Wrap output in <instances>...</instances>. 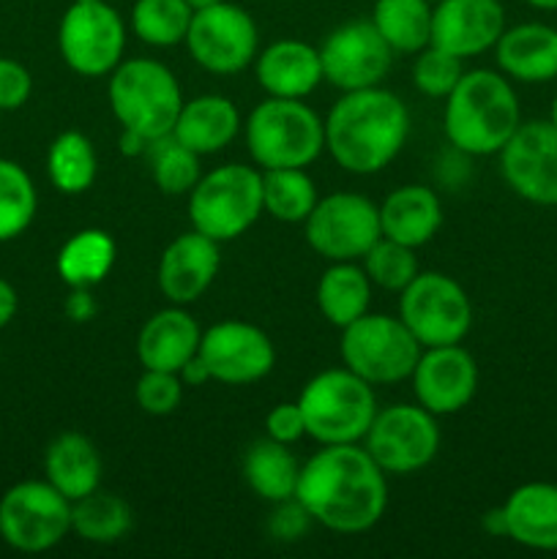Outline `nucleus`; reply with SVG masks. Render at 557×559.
Instances as JSON below:
<instances>
[{
  "label": "nucleus",
  "mask_w": 557,
  "mask_h": 559,
  "mask_svg": "<svg viewBox=\"0 0 557 559\" xmlns=\"http://www.w3.org/2000/svg\"><path fill=\"white\" fill-rule=\"evenodd\" d=\"M549 123L557 129V96H555V102H552V109H549Z\"/></svg>",
  "instance_id": "obj_51"
},
{
  "label": "nucleus",
  "mask_w": 557,
  "mask_h": 559,
  "mask_svg": "<svg viewBox=\"0 0 557 559\" xmlns=\"http://www.w3.org/2000/svg\"><path fill=\"white\" fill-rule=\"evenodd\" d=\"M322 80L339 91L377 87L391 71L393 49L377 33L371 20H353L328 33L320 47Z\"/></svg>",
  "instance_id": "obj_15"
},
{
  "label": "nucleus",
  "mask_w": 557,
  "mask_h": 559,
  "mask_svg": "<svg viewBox=\"0 0 557 559\" xmlns=\"http://www.w3.org/2000/svg\"><path fill=\"white\" fill-rule=\"evenodd\" d=\"M429 3H440V0H429Z\"/></svg>",
  "instance_id": "obj_52"
},
{
  "label": "nucleus",
  "mask_w": 557,
  "mask_h": 559,
  "mask_svg": "<svg viewBox=\"0 0 557 559\" xmlns=\"http://www.w3.org/2000/svg\"><path fill=\"white\" fill-rule=\"evenodd\" d=\"M33 93V76L22 63L0 58V112L25 107Z\"/></svg>",
  "instance_id": "obj_41"
},
{
  "label": "nucleus",
  "mask_w": 557,
  "mask_h": 559,
  "mask_svg": "<svg viewBox=\"0 0 557 559\" xmlns=\"http://www.w3.org/2000/svg\"><path fill=\"white\" fill-rule=\"evenodd\" d=\"M134 399L140 404L142 413L156 415H173L180 407V399H183V382L175 371H158V369H145L142 377L137 380Z\"/></svg>",
  "instance_id": "obj_40"
},
{
  "label": "nucleus",
  "mask_w": 557,
  "mask_h": 559,
  "mask_svg": "<svg viewBox=\"0 0 557 559\" xmlns=\"http://www.w3.org/2000/svg\"><path fill=\"white\" fill-rule=\"evenodd\" d=\"M484 530L489 535H500V538H508L506 513H502V508H491V511L486 513V516H484Z\"/></svg>",
  "instance_id": "obj_48"
},
{
  "label": "nucleus",
  "mask_w": 557,
  "mask_h": 559,
  "mask_svg": "<svg viewBox=\"0 0 557 559\" xmlns=\"http://www.w3.org/2000/svg\"><path fill=\"white\" fill-rule=\"evenodd\" d=\"M147 153H151L153 180H156L158 191H164V194H189L197 180L202 178L200 156L186 145H180L173 134L153 142Z\"/></svg>",
  "instance_id": "obj_37"
},
{
  "label": "nucleus",
  "mask_w": 557,
  "mask_h": 559,
  "mask_svg": "<svg viewBox=\"0 0 557 559\" xmlns=\"http://www.w3.org/2000/svg\"><path fill=\"white\" fill-rule=\"evenodd\" d=\"M118 257L112 235L104 229H82L71 235L58 251V276L74 287H96L109 276Z\"/></svg>",
  "instance_id": "obj_30"
},
{
  "label": "nucleus",
  "mask_w": 557,
  "mask_h": 559,
  "mask_svg": "<svg viewBox=\"0 0 557 559\" xmlns=\"http://www.w3.org/2000/svg\"><path fill=\"white\" fill-rule=\"evenodd\" d=\"M508 189L533 205H557V129L549 120L519 123L500 151Z\"/></svg>",
  "instance_id": "obj_16"
},
{
  "label": "nucleus",
  "mask_w": 557,
  "mask_h": 559,
  "mask_svg": "<svg viewBox=\"0 0 557 559\" xmlns=\"http://www.w3.org/2000/svg\"><path fill=\"white\" fill-rule=\"evenodd\" d=\"M399 298V320L410 328L420 347L459 344L473 325V304L462 284L446 273H418Z\"/></svg>",
  "instance_id": "obj_10"
},
{
  "label": "nucleus",
  "mask_w": 557,
  "mask_h": 559,
  "mask_svg": "<svg viewBox=\"0 0 557 559\" xmlns=\"http://www.w3.org/2000/svg\"><path fill=\"white\" fill-rule=\"evenodd\" d=\"M186 3H189L194 11H200V9H208V5L218 3V0H186Z\"/></svg>",
  "instance_id": "obj_50"
},
{
  "label": "nucleus",
  "mask_w": 557,
  "mask_h": 559,
  "mask_svg": "<svg viewBox=\"0 0 557 559\" xmlns=\"http://www.w3.org/2000/svg\"><path fill=\"white\" fill-rule=\"evenodd\" d=\"M244 478L257 497L276 506V502L293 500L295 497L300 478V464L293 456V451H289V445L265 437V440L254 442L246 451Z\"/></svg>",
  "instance_id": "obj_28"
},
{
  "label": "nucleus",
  "mask_w": 557,
  "mask_h": 559,
  "mask_svg": "<svg viewBox=\"0 0 557 559\" xmlns=\"http://www.w3.org/2000/svg\"><path fill=\"white\" fill-rule=\"evenodd\" d=\"M44 473L60 495L74 502L102 489L104 464L96 445L85 435L66 431L49 442L47 453H44Z\"/></svg>",
  "instance_id": "obj_27"
},
{
  "label": "nucleus",
  "mask_w": 557,
  "mask_h": 559,
  "mask_svg": "<svg viewBox=\"0 0 557 559\" xmlns=\"http://www.w3.org/2000/svg\"><path fill=\"white\" fill-rule=\"evenodd\" d=\"M109 107L123 129L158 142L173 134L183 93L167 66L151 58H131L120 60L109 76Z\"/></svg>",
  "instance_id": "obj_6"
},
{
  "label": "nucleus",
  "mask_w": 557,
  "mask_h": 559,
  "mask_svg": "<svg viewBox=\"0 0 557 559\" xmlns=\"http://www.w3.org/2000/svg\"><path fill=\"white\" fill-rule=\"evenodd\" d=\"M191 14L194 9L186 0H137L131 5V31L147 47H175L186 41Z\"/></svg>",
  "instance_id": "obj_35"
},
{
  "label": "nucleus",
  "mask_w": 557,
  "mask_h": 559,
  "mask_svg": "<svg viewBox=\"0 0 557 559\" xmlns=\"http://www.w3.org/2000/svg\"><path fill=\"white\" fill-rule=\"evenodd\" d=\"M58 47L76 74H112L126 49L123 16L107 0H74L60 20Z\"/></svg>",
  "instance_id": "obj_11"
},
{
  "label": "nucleus",
  "mask_w": 557,
  "mask_h": 559,
  "mask_svg": "<svg viewBox=\"0 0 557 559\" xmlns=\"http://www.w3.org/2000/svg\"><path fill=\"white\" fill-rule=\"evenodd\" d=\"M131 530V508L109 491H91L71 502V533L87 544H115Z\"/></svg>",
  "instance_id": "obj_33"
},
{
  "label": "nucleus",
  "mask_w": 557,
  "mask_h": 559,
  "mask_svg": "<svg viewBox=\"0 0 557 559\" xmlns=\"http://www.w3.org/2000/svg\"><path fill=\"white\" fill-rule=\"evenodd\" d=\"M371 282L355 262H333L317 284V306L331 325L347 328L369 311Z\"/></svg>",
  "instance_id": "obj_29"
},
{
  "label": "nucleus",
  "mask_w": 557,
  "mask_h": 559,
  "mask_svg": "<svg viewBox=\"0 0 557 559\" xmlns=\"http://www.w3.org/2000/svg\"><path fill=\"white\" fill-rule=\"evenodd\" d=\"M265 437L293 445L300 437H306V420L298 402H282L265 415Z\"/></svg>",
  "instance_id": "obj_42"
},
{
  "label": "nucleus",
  "mask_w": 557,
  "mask_h": 559,
  "mask_svg": "<svg viewBox=\"0 0 557 559\" xmlns=\"http://www.w3.org/2000/svg\"><path fill=\"white\" fill-rule=\"evenodd\" d=\"M364 271L371 284L391 293H402L415 276H418V260H415V249L396 243L391 238H380L369 251L364 254Z\"/></svg>",
  "instance_id": "obj_38"
},
{
  "label": "nucleus",
  "mask_w": 557,
  "mask_h": 559,
  "mask_svg": "<svg viewBox=\"0 0 557 559\" xmlns=\"http://www.w3.org/2000/svg\"><path fill=\"white\" fill-rule=\"evenodd\" d=\"M38 194L25 167L11 158H0V243L20 238L33 224Z\"/></svg>",
  "instance_id": "obj_36"
},
{
  "label": "nucleus",
  "mask_w": 557,
  "mask_h": 559,
  "mask_svg": "<svg viewBox=\"0 0 557 559\" xmlns=\"http://www.w3.org/2000/svg\"><path fill=\"white\" fill-rule=\"evenodd\" d=\"M295 500L311 522L331 533L358 535L375 527L388 508V480L358 442L322 445L300 464Z\"/></svg>",
  "instance_id": "obj_1"
},
{
  "label": "nucleus",
  "mask_w": 557,
  "mask_h": 559,
  "mask_svg": "<svg viewBox=\"0 0 557 559\" xmlns=\"http://www.w3.org/2000/svg\"><path fill=\"white\" fill-rule=\"evenodd\" d=\"M66 314L74 322H87L96 317V300H93L91 289L87 287H74L71 289L69 300H66Z\"/></svg>",
  "instance_id": "obj_44"
},
{
  "label": "nucleus",
  "mask_w": 557,
  "mask_h": 559,
  "mask_svg": "<svg viewBox=\"0 0 557 559\" xmlns=\"http://www.w3.org/2000/svg\"><path fill=\"white\" fill-rule=\"evenodd\" d=\"M442 227L440 197L429 186H399L382 200L380 205V229L382 238L418 249L429 243Z\"/></svg>",
  "instance_id": "obj_25"
},
{
  "label": "nucleus",
  "mask_w": 557,
  "mask_h": 559,
  "mask_svg": "<svg viewBox=\"0 0 557 559\" xmlns=\"http://www.w3.org/2000/svg\"><path fill=\"white\" fill-rule=\"evenodd\" d=\"M240 131V112L227 96L205 93L191 102H183L178 120H175L173 136L194 151L197 156H211L233 145Z\"/></svg>",
  "instance_id": "obj_26"
},
{
  "label": "nucleus",
  "mask_w": 557,
  "mask_h": 559,
  "mask_svg": "<svg viewBox=\"0 0 557 559\" xmlns=\"http://www.w3.org/2000/svg\"><path fill=\"white\" fill-rule=\"evenodd\" d=\"M178 377H180V382H183V385L200 388V385H205L208 380H211V371H208L205 360H202L200 355H194V358H191L189 364H186L183 369L178 371Z\"/></svg>",
  "instance_id": "obj_46"
},
{
  "label": "nucleus",
  "mask_w": 557,
  "mask_h": 559,
  "mask_svg": "<svg viewBox=\"0 0 557 559\" xmlns=\"http://www.w3.org/2000/svg\"><path fill=\"white\" fill-rule=\"evenodd\" d=\"M257 82L268 96L306 98L322 82L320 49L298 38H282L257 52Z\"/></svg>",
  "instance_id": "obj_22"
},
{
  "label": "nucleus",
  "mask_w": 557,
  "mask_h": 559,
  "mask_svg": "<svg viewBox=\"0 0 557 559\" xmlns=\"http://www.w3.org/2000/svg\"><path fill=\"white\" fill-rule=\"evenodd\" d=\"M183 44L189 47L191 58L211 74H238L254 63L260 33L249 11L218 0L191 14Z\"/></svg>",
  "instance_id": "obj_14"
},
{
  "label": "nucleus",
  "mask_w": 557,
  "mask_h": 559,
  "mask_svg": "<svg viewBox=\"0 0 557 559\" xmlns=\"http://www.w3.org/2000/svg\"><path fill=\"white\" fill-rule=\"evenodd\" d=\"M222 254L218 243L202 233L178 235L158 260V289L175 306H189L208 293L216 278Z\"/></svg>",
  "instance_id": "obj_20"
},
{
  "label": "nucleus",
  "mask_w": 557,
  "mask_h": 559,
  "mask_svg": "<svg viewBox=\"0 0 557 559\" xmlns=\"http://www.w3.org/2000/svg\"><path fill=\"white\" fill-rule=\"evenodd\" d=\"M410 380L420 407L431 415H453L473 402L478 391V366L459 344L426 347Z\"/></svg>",
  "instance_id": "obj_18"
},
{
  "label": "nucleus",
  "mask_w": 557,
  "mask_h": 559,
  "mask_svg": "<svg viewBox=\"0 0 557 559\" xmlns=\"http://www.w3.org/2000/svg\"><path fill=\"white\" fill-rule=\"evenodd\" d=\"M524 3L541 11H557V0H524Z\"/></svg>",
  "instance_id": "obj_49"
},
{
  "label": "nucleus",
  "mask_w": 557,
  "mask_h": 559,
  "mask_svg": "<svg viewBox=\"0 0 557 559\" xmlns=\"http://www.w3.org/2000/svg\"><path fill=\"white\" fill-rule=\"evenodd\" d=\"M96 151L82 131H63L55 136L47 153V175L60 194H85L96 180Z\"/></svg>",
  "instance_id": "obj_32"
},
{
  "label": "nucleus",
  "mask_w": 557,
  "mask_h": 559,
  "mask_svg": "<svg viewBox=\"0 0 557 559\" xmlns=\"http://www.w3.org/2000/svg\"><path fill=\"white\" fill-rule=\"evenodd\" d=\"M202 331L183 306H167L156 311L137 336V360L142 369L175 371L178 374L200 349Z\"/></svg>",
  "instance_id": "obj_21"
},
{
  "label": "nucleus",
  "mask_w": 557,
  "mask_h": 559,
  "mask_svg": "<svg viewBox=\"0 0 557 559\" xmlns=\"http://www.w3.org/2000/svg\"><path fill=\"white\" fill-rule=\"evenodd\" d=\"M298 407L306 420V437L320 445H349L369 431L377 399L371 382L344 366L311 377L300 391Z\"/></svg>",
  "instance_id": "obj_5"
},
{
  "label": "nucleus",
  "mask_w": 557,
  "mask_h": 559,
  "mask_svg": "<svg viewBox=\"0 0 557 559\" xmlns=\"http://www.w3.org/2000/svg\"><path fill=\"white\" fill-rule=\"evenodd\" d=\"M153 142H147L145 136L137 134V131H129L123 129V134H120V153H126V156H142V153L151 151Z\"/></svg>",
  "instance_id": "obj_47"
},
{
  "label": "nucleus",
  "mask_w": 557,
  "mask_h": 559,
  "mask_svg": "<svg viewBox=\"0 0 557 559\" xmlns=\"http://www.w3.org/2000/svg\"><path fill=\"white\" fill-rule=\"evenodd\" d=\"M431 11L429 0H375L371 25L393 52L418 55L431 44Z\"/></svg>",
  "instance_id": "obj_31"
},
{
  "label": "nucleus",
  "mask_w": 557,
  "mask_h": 559,
  "mask_svg": "<svg viewBox=\"0 0 557 559\" xmlns=\"http://www.w3.org/2000/svg\"><path fill=\"white\" fill-rule=\"evenodd\" d=\"M211 380L222 385H251L268 377L276 364V347L265 331L244 320H224L202 331L200 349Z\"/></svg>",
  "instance_id": "obj_17"
},
{
  "label": "nucleus",
  "mask_w": 557,
  "mask_h": 559,
  "mask_svg": "<svg viewBox=\"0 0 557 559\" xmlns=\"http://www.w3.org/2000/svg\"><path fill=\"white\" fill-rule=\"evenodd\" d=\"M246 147L260 169H304L325 147V120L304 98L268 96L246 120Z\"/></svg>",
  "instance_id": "obj_4"
},
{
  "label": "nucleus",
  "mask_w": 557,
  "mask_h": 559,
  "mask_svg": "<svg viewBox=\"0 0 557 559\" xmlns=\"http://www.w3.org/2000/svg\"><path fill=\"white\" fill-rule=\"evenodd\" d=\"M508 538L524 549L557 551V484H522L502 502Z\"/></svg>",
  "instance_id": "obj_24"
},
{
  "label": "nucleus",
  "mask_w": 557,
  "mask_h": 559,
  "mask_svg": "<svg viewBox=\"0 0 557 559\" xmlns=\"http://www.w3.org/2000/svg\"><path fill=\"white\" fill-rule=\"evenodd\" d=\"M522 123L517 91L502 71H464L446 96L442 129L448 142L467 156L500 153Z\"/></svg>",
  "instance_id": "obj_3"
},
{
  "label": "nucleus",
  "mask_w": 557,
  "mask_h": 559,
  "mask_svg": "<svg viewBox=\"0 0 557 559\" xmlns=\"http://www.w3.org/2000/svg\"><path fill=\"white\" fill-rule=\"evenodd\" d=\"M366 451L386 475H410L435 462L440 451L437 415L420 404H391L377 409L364 437Z\"/></svg>",
  "instance_id": "obj_12"
},
{
  "label": "nucleus",
  "mask_w": 557,
  "mask_h": 559,
  "mask_svg": "<svg viewBox=\"0 0 557 559\" xmlns=\"http://www.w3.org/2000/svg\"><path fill=\"white\" fill-rule=\"evenodd\" d=\"M0 429H3V426H0Z\"/></svg>",
  "instance_id": "obj_53"
},
{
  "label": "nucleus",
  "mask_w": 557,
  "mask_h": 559,
  "mask_svg": "<svg viewBox=\"0 0 557 559\" xmlns=\"http://www.w3.org/2000/svg\"><path fill=\"white\" fill-rule=\"evenodd\" d=\"M311 524V516L304 511V506H300L298 500H284V502H276V511H273L271 516V535L278 540H295L300 538V535L309 530Z\"/></svg>",
  "instance_id": "obj_43"
},
{
  "label": "nucleus",
  "mask_w": 557,
  "mask_h": 559,
  "mask_svg": "<svg viewBox=\"0 0 557 559\" xmlns=\"http://www.w3.org/2000/svg\"><path fill=\"white\" fill-rule=\"evenodd\" d=\"M410 134V112L386 87L347 91L325 118V151L353 175L386 169Z\"/></svg>",
  "instance_id": "obj_2"
},
{
  "label": "nucleus",
  "mask_w": 557,
  "mask_h": 559,
  "mask_svg": "<svg viewBox=\"0 0 557 559\" xmlns=\"http://www.w3.org/2000/svg\"><path fill=\"white\" fill-rule=\"evenodd\" d=\"M262 213V173L249 164L216 167L189 191L191 227L216 243L249 233Z\"/></svg>",
  "instance_id": "obj_7"
},
{
  "label": "nucleus",
  "mask_w": 557,
  "mask_h": 559,
  "mask_svg": "<svg viewBox=\"0 0 557 559\" xmlns=\"http://www.w3.org/2000/svg\"><path fill=\"white\" fill-rule=\"evenodd\" d=\"M502 31L500 0H440L431 11V44L462 60L495 49Z\"/></svg>",
  "instance_id": "obj_19"
},
{
  "label": "nucleus",
  "mask_w": 557,
  "mask_h": 559,
  "mask_svg": "<svg viewBox=\"0 0 557 559\" xmlns=\"http://www.w3.org/2000/svg\"><path fill=\"white\" fill-rule=\"evenodd\" d=\"M306 243L331 262L364 260L382 238L380 205L353 191H336L317 200L306 218Z\"/></svg>",
  "instance_id": "obj_13"
},
{
  "label": "nucleus",
  "mask_w": 557,
  "mask_h": 559,
  "mask_svg": "<svg viewBox=\"0 0 557 559\" xmlns=\"http://www.w3.org/2000/svg\"><path fill=\"white\" fill-rule=\"evenodd\" d=\"M16 309H20V298H16V289L14 284L0 278V331L14 320Z\"/></svg>",
  "instance_id": "obj_45"
},
{
  "label": "nucleus",
  "mask_w": 557,
  "mask_h": 559,
  "mask_svg": "<svg viewBox=\"0 0 557 559\" xmlns=\"http://www.w3.org/2000/svg\"><path fill=\"white\" fill-rule=\"evenodd\" d=\"M342 360L371 385H396L410 380L420 358L418 338L399 317L369 314L342 328Z\"/></svg>",
  "instance_id": "obj_8"
},
{
  "label": "nucleus",
  "mask_w": 557,
  "mask_h": 559,
  "mask_svg": "<svg viewBox=\"0 0 557 559\" xmlns=\"http://www.w3.org/2000/svg\"><path fill=\"white\" fill-rule=\"evenodd\" d=\"M317 186L300 167L262 169V207L284 224H300L317 205Z\"/></svg>",
  "instance_id": "obj_34"
},
{
  "label": "nucleus",
  "mask_w": 557,
  "mask_h": 559,
  "mask_svg": "<svg viewBox=\"0 0 557 559\" xmlns=\"http://www.w3.org/2000/svg\"><path fill=\"white\" fill-rule=\"evenodd\" d=\"M497 66L506 76L528 85L557 76V27L544 22H522L502 31L495 44Z\"/></svg>",
  "instance_id": "obj_23"
},
{
  "label": "nucleus",
  "mask_w": 557,
  "mask_h": 559,
  "mask_svg": "<svg viewBox=\"0 0 557 559\" xmlns=\"http://www.w3.org/2000/svg\"><path fill=\"white\" fill-rule=\"evenodd\" d=\"M71 533V500L49 480H22L0 497V538L22 555L55 549Z\"/></svg>",
  "instance_id": "obj_9"
},
{
  "label": "nucleus",
  "mask_w": 557,
  "mask_h": 559,
  "mask_svg": "<svg viewBox=\"0 0 557 559\" xmlns=\"http://www.w3.org/2000/svg\"><path fill=\"white\" fill-rule=\"evenodd\" d=\"M462 58L435 47V44L420 49L413 63L415 87L429 98H446L457 87V82L462 80Z\"/></svg>",
  "instance_id": "obj_39"
}]
</instances>
